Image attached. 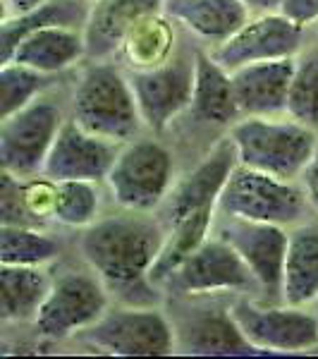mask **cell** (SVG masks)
Returning a JSON list of instances; mask_svg holds the SVG:
<instances>
[{
    "mask_svg": "<svg viewBox=\"0 0 318 359\" xmlns=\"http://www.w3.org/2000/svg\"><path fill=\"white\" fill-rule=\"evenodd\" d=\"M237 163L297 182L318 147V130L282 115H244L228 130Z\"/></svg>",
    "mask_w": 318,
    "mask_h": 359,
    "instance_id": "277c9868",
    "label": "cell"
},
{
    "mask_svg": "<svg viewBox=\"0 0 318 359\" xmlns=\"http://www.w3.org/2000/svg\"><path fill=\"white\" fill-rule=\"evenodd\" d=\"M287 115L318 130V43L304 46L297 55L287 96Z\"/></svg>",
    "mask_w": 318,
    "mask_h": 359,
    "instance_id": "f1b7e54d",
    "label": "cell"
},
{
    "mask_svg": "<svg viewBox=\"0 0 318 359\" xmlns=\"http://www.w3.org/2000/svg\"><path fill=\"white\" fill-rule=\"evenodd\" d=\"M314 355H318V347H316V350H314Z\"/></svg>",
    "mask_w": 318,
    "mask_h": 359,
    "instance_id": "f35d334b",
    "label": "cell"
},
{
    "mask_svg": "<svg viewBox=\"0 0 318 359\" xmlns=\"http://www.w3.org/2000/svg\"><path fill=\"white\" fill-rule=\"evenodd\" d=\"M113 304L106 283L91 266H65L53 276V285L32 328L41 340L62 343L106 314Z\"/></svg>",
    "mask_w": 318,
    "mask_h": 359,
    "instance_id": "9c48e42d",
    "label": "cell"
},
{
    "mask_svg": "<svg viewBox=\"0 0 318 359\" xmlns=\"http://www.w3.org/2000/svg\"><path fill=\"white\" fill-rule=\"evenodd\" d=\"M180 48V25L165 10L137 22L123 41L118 60L125 69H151L170 60Z\"/></svg>",
    "mask_w": 318,
    "mask_h": 359,
    "instance_id": "cb8c5ba5",
    "label": "cell"
},
{
    "mask_svg": "<svg viewBox=\"0 0 318 359\" xmlns=\"http://www.w3.org/2000/svg\"><path fill=\"white\" fill-rule=\"evenodd\" d=\"M103 182L94 180H60L55 182L53 223L69 230H84L101 218Z\"/></svg>",
    "mask_w": 318,
    "mask_h": 359,
    "instance_id": "4316f807",
    "label": "cell"
},
{
    "mask_svg": "<svg viewBox=\"0 0 318 359\" xmlns=\"http://www.w3.org/2000/svg\"><path fill=\"white\" fill-rule=\"evenodd\" d=\"M74 340L115 357H165L177 352L175 328L165 304L130 306L113 302L94 326Z\"/></svg>",
    "mask_w": 318,
    "mask_h": 359,
    "instance_id": "30bf717a",
    "label": "cell"
},
{
    "mask_svg": "<svg viewBox=\"0 0 318 359\" xmlns=\"http://www.w3.org/2000/svg\"><path fill=\"white\" fill-rule=\"evenodd\" d=\"M67 118L69 103L62 101L57 86L22 111L0 118V170L20 180L41 175Z\"/></svg>",
    "mask_w": 318,
    "mask_h": 359,
    "instance_id": "8992f818",
    "label": "cell"
},
{
    "mask_svg": "<svg viewBox=\"0 0 318 359\" xmlns=\"http://www.w3.org/2000/svg\"><path fill=\"white\" fill-rule=\"evenodd\" d=\"M127 74L146 132L163 137L192 106L196 46H180L177 53L163 65L151 69H127Z\"/></svg>",
    "mask_w": 318,
    "mask_h": 359,
    "instance_id": "4fadbf2b",
    "label": "cell"
},
{
    "mask_svg": "<svg viewBox=\"0 0 318 359\" xmlns=\"http://www.w3.org/2000/svg\"><path fill=\"white\" fill-rule=\"evenodd\" d=\"M299 187H302V192L306 196V201H309L311 211L318 216V147L314 156H311V161L306 163V168L302 170V175H299Z\"/></svg>",
    "mask_w": 318,
    "mask_h": 359,
    "instance_id": "d6a6232c",
    "label": "cell"
},
{
    "mask_svg": "<svg viewBox=\"0 0 318 359\" xmlns=\"http://www.w3.org/2000/svg\"><path fill=\"white\" fill-rule=\"evenodd\" d=\"M86 60L84 29L53 25L27 34L5 62H17L43 74H65Z\"/></svg>",
    "mask_w": 318,
    "mask_h": 359,
    "instance_id": "44dd1931",
    "label": "cell"
},
{
    "mask_svg": "<svg viewBox=\"0 0 318 359\" xmlns=\"http://www.w3.org/2000/svg\"><path fill=\"white\" fill-rule=\"evenodd\" d=\"M86 15H89V5L79 3V0H48V3L39 5L36 10H29L25 15L5 17L0 25V62H5L13 55L17 43L27 34L53 25L84 29Z\"/></svg>",
    "mask_w": 318,
    "mask_h": 359,
    "instance_id": "d4e9b609",
    "label": "cell"
},
{
    "mask_svg": "<svg viewBox=\"0 0 318 359\" xmlns=\"http://www.w3.org/2000/svg\"><path fill=\"white\" fill-rule=\"evenodd\" d=\"M218 216L275 223L282 228H292V225L318 218L311 211L299 182L280 180L242 163L233 168L225 182L221 199H218Z\"/></svg>",
    "mask_w": 318,
    "mask_h": 359,
    "instance_id": "52a82bcc",
    "label": "cell"
},
{
    "mask_svg": "<svg viewBox=\"0 0 318 359\" xmlns=\"http://www.w3.org/2000/svg\"><path fill=\"white\" fill-rule=\"evenodd\" d=\"M309 32H316V36H318V25H316V27H311Z\"/></svg>",
    "mask_w": 318,
    "mask_h": 359,
    "instance_id": "74e56055",
    "label": "cell"
},
{
    "mask_svg": "<svg viewBox=\"0 0 318 359\" xmlns=\"http://www.w3.org/2000/svg\"><path fill=\"white\" fill-rule=\"evenodd\" d=\"M123 144L108 142L84 127H79L72 118L62 125L48 158H46L41 175L55 180H94V182H106L108 172L118 158V151Z\"/></svg>",
    "mask_w": 318,
    "mask_h": 359,
    "instance_id": "2e32d148",
    "label": "cell"
},
{
    "mask_svg": "<svg viewBox=\"0 0 318 359\" xmlns=\"http://www.w3.org/2000/svg\"><path fill=\"white\" fill-rule=\"evenodd\" d=\"M62 74H43L39 69L0 62V118L22 111L46 91L55 89Z\"/></svg>",
    "mask_w": 318,
    "mask_h": 359,
    "instance_id": "83f0119b",
    "label": "cell"
},
{
    "mask_svg": "<svg viewBox=\"0 0 318 359\" xmlns=\"http://www.w3.org/2000/svg\"><path fill=\"white\" fill-rule=\"evenodd\" d=\"M306 34L309 29L294 25L280 10H268V13H254L240 32L208 50L225 69L235 72L251 62L297 57L306 46Z\"/></svg>",
    "mask_w": 318,
    "mask_h": 359,
    "instance_id": "9a60e30c",
    "label": "cell"
},
{
    "mask_svg": "<svg viewBox=\"0 0 318 359\" xmlns=\"http://www.w3.org/2000/svg\"><path fill=\"white\" fill-rule=\"evenodd\" d=\"M230 314L242 335L258 352L294 355L314 352L318 347V316L311 306H294L285 302H265L258 297H233Z\"/></svg>",
    "mask_w": 318,
    "mask_h": 359,
    "instance_id": "7c38bea8",
    "label": "cell"
},
{
    "mask_svg": "<svg viewBox=\"0 0 318 359\" xmlns=\"http://www.w3.org/2000/svg\"><path fill=\"white\" fill-rule=\"evenodd\" d=\"M318 299V218L290 228L285 269H282V302L311 306Z\"/></svg>",
    "mask_w": 318,
    "mask_h": 359,
    "instance_id": "603a6c76",
    "label": "cell"
},
{
    "mask_svg": "<svg viewBox=\"0 0 318 359\" xmlns=\"http://www.w3.org/2000/svg\"><path fill=\"white\" fill-rule=\"evenodd\" d=\"M233 297H165L177 352L201 357L261 355L230 314Z\"/></svg>",
    "mask_w": 318,
    "mask_h": 359,
    "instance_id": "8fae6325",
    "label": "cell"
},
{
    "mask_svg": "<svg viewBox=\"0 0 318 359\" xmlns=\"http://www.w3.org/2000/svg\"><path fill=\"white\" fill-rule=\"evenodd\" d=\"M277 10L304 29L318 25V0H280Z\"/></svg>",
    "mask_w": 318,
    "mask_h": 359,
    "instance_id": "1f68e13d",
    "label": "cell"
},
{
    "mask_svg": "<svg viewBox=\"0 0 318 359\" xmlns=\"http://www.w3.org/2000/svg\"><path fill=\"white\" fill-rule=\"evenodd\" d=\"M213 235L228 242L242 257V262L249 266L261 287V299L282 302V269H285L290 228L233 216H216Z\"/></svg>",
    "mask_w": 318,
    "mask_h": 359,
    "instance_id": "5bb4252c",
    "label": "cell"
},
{
    "mask_svg": "<svg viewBox=\"0 0 318 359\" xmlns=\"http://www.w3.org/2000/svg\"><path fill=\"white\" fill-rule=\"evenodd\" d=\"M167 233L155 213L120 208L79 230L77 252L106 283L115 304L160 306L165 292L151 271L160 259Z\"/></svg>",
    "mask_w": 318,
    "mask_h": 359,
    "instance_id": "6da1fadb",
    "label": "cell"
},
{
    "mask_svg": "<svg viewBox=\"0 0 318 359\" xmlns=\"http://www.w3.org/2000/svg\"><path fill=\"white\" fill-rule=\"evenodd\" d=\"M43 3H48V0H3V20L5 17L25 15L29 10H36Z\"/></svg>",
    "mask_w": 318,
    "mask_h": 359,
    "instance_id": "836d02e7",
    "label": "cell"
},
{
    "mask_svg": "<svg viewBox=\"0 0 318 359\" xmlns=\"http://www.w3.org/2000/svg\"><path fill=\"white\" fill-rule=\"evenodd\" d=\"M311 309H314V314L318 316V299H316V302H314V304H311Z\"/></svg>",
    "mask_w": 318,
    "mask_h": 359,
    "instance_id": "d590c367",
    "label": "cell"
},
{
    "mask_svg": "<svg viewBox=\"0 0 318 359\" xmlns=\"http://www.w3.org/2000/svg\"><path fill=\"white\" fill-rule=\"evenodd\" d=\"M163 10L204 48L228 41L254 15L242 0H165Z\"/></svg>",
    "mask_w": 318,
    "mask_h": 359,
    "instance_id": "ffe728a7",
    "label": "cell"
},
{
    "mask_svg": "<svg viewBox=\"0 0 318 359\" xmlns=\"http://www.w3.org/2000/svg\"><path fill=\"white\" fill-rule=\"evenodd\" d=\"M50 266L0 264V318L5 326L34 323L53 285Z\"/></svg>",
    "mask_w": 318,
    "mask_h": 359,
    "instance_id": "7402d4cb",
    "label": "cell"
},
{
    "mask_svg": "<svg viewBox=\"0 0 318 359\" xmlns=\"http://www.w3.org/2000/svg\"><path fill=\"white\" fill-rule=\"evenodd\" d=\"M294 65H297V57H280V60L251 62L230 72L242 118L287 113Z\"/></svg>",
    "mask_w": 318,
    "mask_h": 359,
    "instance_id": "ac0fdd59",
    "label": "cell"
},
{
    "mask_svg": "<svg viewBox=\"0 0 318 359\" xmlns=\"http://www.w3.org/2000/svg\"><path fill=\"white\" fill-rule=\"evenodd\" d=\"M22 189H25V199L32 213L43 221L46 225L53 223V206H55V180L36 175L22 180Z\"/></svg>",
    "mask_w": 318,
    "mask_h": 359,
    "instance_id": "4dcf8cb0",
    "label": "cell"
},
{
    "mask_svg": "<svg viewBox=\"0 0 318 359\" xmlns=\"http://www.w3.org/2000/svg\"><path fill=\"white\" fill-rule=\"evenodd\" d=\"M165 0H96L84 22L86 62L118 60L123 41L141 17L163 10Z\"/></svg>",
    "mask_w": 318,
    "mask_h": 359,
    "instance_id": "e0dca14e",
    "label": "cell"
},
{
    "mask_svg": "<svg viewBox=\"0 0 318 359\" xmlns=\"http://www.w3.org/2000/svg\"><path fill=\"white\" fill-rule=\"evenodd\" d=\"M69 118L91 135L127 144L146 132L130 74L120 60H89L67 96Z\"/></svg>",
    "mask_w": 318,
    "mask_h": 359,
    "instance_id": "3957f363",
    "label": "cell"
},
{
    "mask_svg": "<svg viewBox=\"0 0 318 359\" xmlns=\"http://www.w3.org/2000/svg\"><path fill=\"white\" fill-rule=\"evenodd\" d=\"M184 115H192L194 125L223 132H228L242 118L233 89V74L204 46H196L194 96Z\"/></svg>",
    "mask_w": 318,
    "mask_h": 359,
    "instance_id": "d6986e66",
    "label": "cell"
},
{
    "mask_svg": "<svg viewBox=\"0 0 318 359\" xmlns=\"http://www.w3.org/2000/svg\"><path fill=\"white\" fill-rule=\"evenodd\" d=\"M242 3L249 5L254 13H268V10H277L280 0H242Z\"/></svg>",
    "mask_w": 318,
    "mask_h": 359,
    "instance_id": "e575fe53",
    "label": "cell"
},
{
    "mask_svg": "<svg viewBox=\"0 0 318 359\" xmlns=\"http://www.w3.org/2000/svg\"><path fill=\"white\" fill-rule=\"evenodd\" d=\"M79 3H84V5H91V3H96V0H79Z\"/></svg>",
    "mask_w": 318,
    "mask_h": 359,
    "instance_id": "8d00e7d4",
    "label": "cell"
},
{
    "mask_svg": "<svg viewBox=\"0 0 318 359\" xmlns=\"http://www.w3.org/2000/svg\"><path fill=\"white\" fill-rule=\"evenodd\" d=\"M62 259V242L48 228L0 225V264L53 266Z\"/></svg>",
    "mask_w": 318,
    "mask_h": 359,
    "instance_id": "484cf974",
    "label": "cell"
},
{
    "mask_svg": "<svg viewBox=\"0 0 318 359\" xmlns=\"http://www.w3.org/2000/svg\"><path fill=\"white\" fill-rule=\"evenodd\" d=\"M177 158L158 135L144 132L120 147L106 177L113 204L130 211L155 213L177 180Z\"/></svg>",
    "mask_w": 318,
    "mask_h": 359,
    "instance_id": "5b68a950",
    "label": "cell"
},
{
    "mask_svg": "<svg viewBox=\"0 0 318 359\" xmlns=\"http://www.w3.org/2000/svg\"><path fill=\"white\" fill-rule=\"evenodd\" d=\"M235 165V144L230 135H225L208 151L201 154V158H196L192 168L177 175L163 206L155 211L167 233V240L163 254L151 271L153 283L163 285L167 273L206 237H211L218 216V199Z\"/></svg>",
    "mask_w": 318,
    "mask_h": 359,
    "instance_id": "7a4b0ae2",
    "label": "cell"
},
{
    "mask_svg": "<svg viewBox=\"0 0 318 359\" xmlns=\"http://www.w3.org/2000/svg\"><path fill=\"white\" fill-rule=\"evenodd\" d=\"M165 297H258L261 287L242 257L218 235L206 237L163 280Z\"/></svg>",
    "mask_w": 318,
    "mask_h": 359,
    "instance_id": "ba28073f",
    "label": "cell"
},
{
    "mask_svg": "<svg viewBox=\"0 0 318 359\" xmlns=\"http://www.w3.org/2000/svg\"><path fill=\"white\" fill-rule=\"evenodd\" d=\"M0 225L48 228L29 208L25 199V189H22V180L10 175V172H0Z\"/></svg>",
    "mask_w": 318,
    "mask_h": 359,
    "instance_id": "f546056e",
    "label": "cell"
}]
</instances>
